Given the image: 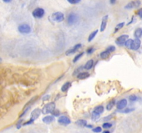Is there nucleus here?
<instances>
[{"label": "nucleus", "mask_w": 142, "mask_h": 133, "mask_svg": "<svg viewBox=\"0 0 142 133\" xmlns=\"http://www.w3.org/2000/svg\"><path fill=\"white\" fill-rule=\"evenodd\" d=\"M83 55H84V52H82V53H80L79 54H78L77 56H75L73 59V63H75L76 62H77V61H78L82 57V56H83Z\"/></svg>", "instance_id": "nucleus-26"}, {"label": "nucleus", "mask_w": 142, "mask_h": 133, "mask_svg": "<svg viewBox=\"0 0 142 133\" xmlns=\"http://www.w3.org/2000/svg\"><path fill=\"white\" fill-rule=\"evenodd\" d=\"M129 99H130V101H136L137 100V96L136 95L132 94L129 96Z\"/></svg>", "instance_id": "nucleus-29"}, {"label": "nucleus", "mask_w": 142, "mask_h": 133, "mask_svg": "<svg viewBox=\"0 0 142 133\" xmlns=\"http://www.w3.org/2000/svg\"><path fill=\"white\" fill-rule=\"evenodd\" d=\"M54 120V118L53 116H51V115H49V116H45L44 118L43 119V121L44 122L45 124H51L52 121Z\"/></svg>", "instance_id": "nucleus-16"}, {"label": "nucleus", "mask_w": 142, "mask_h": 133, "mask_svg": "<svg viewBox=\"0 0 142 133\" xmlns=\"http://www.w3.org/2000/svg\"><path fill=\"white\" fill-rule=\"evenodd\" d=\"M52 114H54V116H59V112L58 111V110H54V111L52 112Z\"/></svg>", "instance_id": "nucleus-37"}, {"label": "nucleus", "mask_w": 142, "mask_h": 133, "mask_svg": "<svg viewBox=\"0 0 142 133\" xmlns=\"http://www.w3.org/2000/svg\"><path fill=\"white\" fill-rule=\"evenodd\" d=\"M104 133H109V131H104Z\"/></svg>", "instance_id": "nucleus-42"}, {"label": "nucleus", "mask_w": 142, "mask_h": 133, "mask_svg": "<svg viewBox=\"0 0 142 133\" xmlns=\"http://www.w3.org/2000/svg\"><path fill=\"white\" fill-rule=\"evenodd\" d=\"M107 20H108V15H105L104 16L102 20V23H101L100 26V31L103 32L105 30L106 27H107Z\"/></svg>", "instance_id": "nucleus-13"}, {"label": "nucleus", "mask_w": 142, "mask_h": 133, "mask_svg": "<svg viewBox=\"0 0 142 133\" xmlns=\"http://www.w3.org/2000/svg\"><path fill=\"white\" fill-rule=\"evenodd\" d=\"M106 50H107V51H109L110 53H111V52H114V51H115L116 47L114 46H109V47H107Z\"/></svg>", "instance_id": "nucleus-31"}, {"label": "nucleus", "mask_w": 142, "mask_h": 133, "mask_svg": "<svg viewBox=\"0 0 142 133\" xmlns=\"http://www.w3.org/2000/svg\"><path fill=\"white\" fill-rule=\"evenodd\" d=\"M77 21H78V17L75 13H72L68 16L67 22L69 25H73V24H76Z\"/></svg>", "instance_id": "nucleus-5"}, {"label": "nucleus", "mask_w": 142, "mask_h": 133, "mask_svg": "<svg viewBox=\"0 0 142 133\" xmlns=\"http://www.w3.org/2000/svg\"><path fill=\"white\" fill-rule=\"evenodd\" d=\"M115 100H112V101H111L109 103L107 104V107H106V108H107V110H111L112 109L113 107H114V106L115 105Z\"/></svg>", "instance_id": "nucleus-23"}, {"label": "nucleus", "mask_w": 142, "mask_h": 133, "mask_svg": "<svg viewBox=\"0 0 142 133\" xmlns=\"http://www.w3.org/2000/svg\"><path fill=\"white\" fill-rule=\"evenodd\" d=\"M110 52L107 50H105V51H103L102 53L100 54V56L102 59H107V58L110 56Z\"/></svg>", "instance_id": "nucleus-20"}, {"label": "nucleus", "mask_w": 142, "mask_h": 133, "mask_svg": "<svg viewBox=\"0 0 142 133\" xmlns=\"http://www.w3.org/2000/svg\"><path fill=\"white\" fill-rule=\"evenodd\" d=\"M93 60H89V61L85 64V65L84 66V68L85 69H88V70H89V69H91V68L93 67Z\"/></svg>", "instance_id": "nucleus-19"}, {"label": "nucleus", "mask_w": 142, "mask_h": 133, "mask_svg": "<svg viewBox=\"0 0 142 133\" xmlns=\"http://www.w3.org/2000/svg\"><path fill=\"white\" fill-rule=\"evenodd\" d=\"M34 120H32V119H30V121H27V123H25V124H23V126H27V125H29V124H32L34 123Z\"/></svg>", "instance_id": "nucleus-36"}, {"label": "nucleus", "mask_w": 142, "mask_h": 133, "mask_svg": "<svg viewBox=\"0 0 142 133\" xmlns=\"http://www.w3.org/2000/svg\"><path fill=\"white\" fill-rule=\"evenodd\" d=\"M124 25H125V23L124 22H121V23H119L118 24L116 25V27H115V31H114V33L116 32H117L118 30H120L123 28V27H124Z\"/></svg>", "instance_id": "nucleus-24"}, {"label": "nucleus", "mask_w": 142, "mask_h": 133, "mask_svg": "<svg viewBox=\"0 0 142 133\" xmlns=\"http://www.w3.org/2000/svg\"><path fill=\"white\" fill-rule=\"evenodd\" d=\"M75 124L79 127H86L87 125V122L86 120H84V119H79L78 121H77L75 122Z\"/></svg>", "instance_id": "nucleus-18"}, {"label": "nucleus", "mask_w": 142, "mask_h": 133, "mask_svg": "<svg viewBox=\"0 0 142 133\" xmlns=\"http://www.w3.org/2000/svg\"><path fill=\"white\" fill-rule=\"evenodd\" d=\"M104 112V107L103 105H98L96 107L93 111V114H98V115H100L102 113Z\"/></svg>", "instance_id": "nucleus-14"}, {"label": "nucleus", "mask_w": 142, "mask_h": 133, "mask_svg": "<svg viewBox=\"0 0 142 133\" xmlns=\"http://www.w3.org/2000/svg\"><path fill=\"white\" fill-rule=\"evenodd\" d=\"M137 15H139V17L142 19V8H140V9L138 10V11H137Z\"/></svg>", "instance_id": "nucleus-35"}, {"label": "nucleus", "mask_w": 142, "mask_h": 133, "mask_svg": "<svg viewBox=\"0 0 142 133\" xmlns=\"http://www.w3.org/2000/svg\"><path fill=\"white\" fill-rule=\"evenodd\" d=\"M112 125L110 124V123H105V124H103V128L105 129H109L111 128Z\"/></svg>", "instance_id": "nucleus-28"}, {"label": "nucleus", "mask_w": 142, "mask_h": 133, "mask_svg": "<svg viewBox=\"0 0 142 133\" xmlns=\"http://www.w3.org/2000/svg\"><path fill=\"white\" fill-rule=\"evenodd\" d=\"M86 128H92V126H91V125H86Z\"/></svg>", "instance_id": "nucleus-41"}, {"label": "nucleus", "mask_w": 142, "mask_h": 133, "mask_svg": "<svg viewBox=\"0 0 142 133\" xmlns=\"http://www.w3.org/2000/svg\"><path fill=\"white\" fill-rule=\"evenodd\" d=\"M98 30H96V31H94L92 32V33L89 35V36H88V42L92 41L93 39L95 38V37H96V35H97V33H98Z\"/></svg>", "instance_id": "nucleus-22"}, {"label": "nucleus", "mask_w": 142, "mask_h": 133, "mask_svg": "<svg viewBox=\"0 0 142 133\" xmlns=\"http://www.w3.org/2000/svg\"><path fill=\"white\" fill-rule=\"evenodd\" d=\"M141 5V2L140 0H135L132 1L131 2L128 3L126 6H125V8L126 9H132V8H136L139 7Z\"/></svg>", "instance_id": "nucleus-6"}, {"label": "nucleus", "mask_w": 142, "mask_h": 133, "mask_svg": "<svg viewBox=\"0 0 142 133\" xmlns=\"http://www.w3.org/2000/svg\"><path fill=\"white\" fill-rule=\"evenodd\" d=\"M42 113V110L39 109V108H36L32 111V114H31V119L35 121L36 119H37L40 116V115Z\"/></svg>", "instance_id": "nucleus-11"}, {"label": "nucleus", "mask_w": 142, "mask_h": 133, "mask_svg": "<svg viewBox=\"0 0 142 133\" xmlns=\"http://www.w3.org/2000/svg\"><path fill=\"white\" fill-rule=\"evenodd\" d=\"M127 101L126 99H121L116 104V107L118 110H123L127 106Z\"/></svg>", "instance_id": "nucleus-12"}, {"label": "nucleus", "mask_w": 142, "mask_h": 133, "mask_svg": "<svg viewBox=\"0 0 142 133\" xmlns=\"http://www.w3.org/2000/svg\"><path fill=\"white\" fill-rule=\"evenodd\" d=\"M141 46V40L139 38H136L134 40H132V43L130 46V49L134 50V51H137L140 48Z\"/></svg>", "instance_id": "nucleus-9"}, {"label": "nucleus", "mask_w": 142, "mask_h": 133, "mask_svg": "<svg viewBox=\"0 0 142 133\" xmlns=\"http://www.w3.org/2000/svg\"><path fill=\"white\" fill-rule=\"evenodd\" d=\"M82 47V44H75V46L73 47L72 49H68V51L66 52V56H70V55H72V54H73L75 52L78 51V49L79 48H81Z\"/></svg>", "instance_id": "nucleus-10"}, {"label": "nucleus", "mask_w": 142, "mask_h": 133, "mask_svg": "<svg viewBox=\"0 0 142 133\" xmlns=\"http://www.w3.org/2000/svg\"><path fill=\"white\" fill-rule=\"evenodd\" d=\"M58 123L63 126H68L71 123L70 119H69L68 116H59L58 119Z\"/></svg>", "instance_id": "nucleus-7"}, {"label": "nucleus", "mask_w": 142, "mask_h": 133, "mask_svg": "<svg viewBox=\"0 0 142 133\" xmlns=\"http://www.w3.org/2000/svg\"><path fill=\"white\" fill-rule=\"evenodd\" d=\"M95 51V49L93 48H89L87 49V53L88 54H91V53H93Z\"/></svg>", "instance_id": "nucleus-34"}, {"label": "nucleus", "mask_w": 142, "mask_h": 133, "mask_svg": "<svg viewBox=\"0 0 142 133\" xmlns=\"http://www.w3.org/2000/svg\"><path fill=\"white\" fill-rule=\"evenodd\" d=\"M49 98H50V96H49V95H47V96L43 98V101H47V100H49Z\"/></svg>", "instance_id": "nucleus-38"}, {"label": "nucleus", "mask_w": 142, "mask_h": 133, "mask_svg": "<svg viewBox=\"0 0 142 133\" xmlns=\"http://www.w3.org/2000/svg\"><path fill=\"white\" fill-rule=\"evenodd\" d=\"M116 0H110V3L111 4H114L116 3Z\"/></svg>", "instance_id": "nucleus-39"}, {"label": "nucleus", "mask_w": 142, "mask_h": 133, "mask_svg": "<svg viewBox=\"0 0 142 133\" xmlns=\"http://www.w3.org/2000/svg\"><path fill=\"white\" fill-rule=\"evenodd\" d=\"M70 4H77L78 3L80 2L81 0H67Z\"/></svg>", "instance_id": "nucleus-30"}, {"label": "nucleus", "mask_w": 142, "mask_h": 133, "mask_svg": "<svg viewBox=\"0 0 142 133\" xmlns=\"http://www.w3.org/2000/svg\"><path fill=\"white\" fill-rule=\"evenodd\" d=\"M3 1H4V2L6 3H9L11 2V0H3Z\"/></svg>", "instance_id": "nucleus-40"}, {"label": "nucleus", "mask_w": 142, "mask_h": 133, "mask_svg": "<svg viewBox=\"0 0 142 133\" xmlns=\"http://www.w3.org/2000/svg\"><path fill=\"white\" fill-rule=\"evenodd\" d=\"M111 119H112V115H109V116L105 117V118L103 119V120L105 121H109V120Z\"/></svg>", "instance_id": "nucleus-33"}, {"label": "nucleus", "mask_w": 142, "mask_h": 133, "mask_svg": "<svg viewBox=\"0 0 142 133\" xmlns=\"http://www.w3.org/2000/svg\"><path fill=\"white\" fill-rule=\"evenodd\" d=\"M52 19L56 22H61L64 20V15L61 12H56L52 15Z\"/></svg>", "instance_id": "nucleus-2"}, {"label": "nucleus", "mask_w": 142, "mask_h": 133, "mask_svg": "<svg viewBox=\"0 0 142 133\" xmlns=\"http://www.w3.org/2000/svg\"><path fill=\"white\" fill-rule=\"evenodd\" d=\"M71 85L72 84H71L70 82H66V83H64V85H62V87H61V92H66V91H68L69 88L71 87Z\"/></svg>", "instance_id": "nucleus-17"}, {"label": "nucleus", "mask_w": 142, "mask_h": 133, "mask_svg": "<svg viewBox=\"0 0 142 133\" xmlns=\"http://www.w3.org/2000/svg\"><path fill=\"white\" fill-rule=\"evenodd\" d=\"M90 76V74L88 72H80L78 75L77 76V77L79 80H84V79H86L87 78Z\"/></svg>", "instance_id": "nucleus-15"}, {"label": "nucleus", "mask_w": 142, "mask_h": 133, "mask_svg": "<svg viewBox=\"0 0 142 133\" xmlns=\"http://www.w3.org/2000/svg\"><path fill=\"white\" fill-rule=\"evenodd\" d=\"M92 130L94 132H102V128L98 126V127H96L95 128H93Z\"/></svg>", "instance_id": "nucleus-32"}, {"label": "nucleus", "mask_w": 142, "mask_h": 133, "mask_svg": "<svg viewBox=\"0 0 142 133\" xmlns=\"http://www.w3.org/2000/svg\"><path fill=\"white\" fill-rule=\"evenodd\" d=\"M121 111H120V112H122V113H130V112H131L134 111L135 110V109L134 108H127V109L126 110H120Z\"/></svg>", "instance_id": "nucleus-27"}, {"label": "nucleus", "mask_w": 142, "mask_h": 133, "mask_svg": "<svg viewBox=\"0 0 142 133\" xmlns=\"http://www.w3.org/2000/svg\"><path fill=\"white\" fill-rule=\"evenodd\" d=\"M54 110H55V103L54 102H51L43 107V108L42 109V113L44 114H49L52 113Z\"/></svg>", "instance_id": "nucleus-1"}, {"label": "nucleus", "mask_w": 142, "mask_h": 133, "mask_svg": "<svg viewBox=\"0 0 142 133\" xmlns=\"http://www.w3.org/2000/svg\"><path fill=\"white\" fill-rule=\"evenodd\" d=\"M134 35H135V37L136 38H141V37L142 36V29L138 28V29H136Z\"/></svg>", "instance_id": "nucleus-21"}, {"label": "nucleus", "mask_w": 142, "mask_h": 133, "mask_svg": "<svg viewBox=\"0 0 142 133\" xmlns=\"http://www.w3.org/2000/svg\"><path fill=\"white\" fill-rule=\"evenodd\" d=\"M132 40H132V39H127V40L125 41V46L127 47V48L128 49H130V46H131V44H132Z\"/></svg>", "instance_id": "nucleus-25"}, {"label": "nucleus", "mask_w": 142, "mask_h": 133, "mask_svg": "<svg viewBox=\"0 0 142 133\" xmlns=\"http://www.w3.org/2000/svg\"><path fill=\"white\" fill-rule=\"evenodd\" d=\"M18 31L22 34H29L32 31L31 27L28 24H22L18 27Z\"/></svg>", "instance_id": "nucleus-3"}, {"label": "nucleus", "mask_w": 142, "mask_h": 133, "mask_svg": "<svg viewBox=\"0 0 142 133\" xmlns=\"http://www.w3.org/2000/svg\"><path fill=\"white\" fill-rule=\"evenodd\" d=\"M128 38H129V35H120V36H119L116 39V44H117L118 45H119V46H122V45H123L125 44V41Z\"/></svg>", "instance_id": "nucleus-8"}, {"label": "nucleus", "mask_w": 142, "mask_h": 133, "mask_svg": "<svg viewBox=\"0 0 142 133\" xmlns=\"http://www.w3.org/2000/svg\"><path fill=\"white\" fill-rule=\"evenodd\" d=\"M32 15L35 18H42L45 15V10L41 8H37L32 12Z\"/></svg>", "instance_id": "nucleus-4"}]
</instances>
